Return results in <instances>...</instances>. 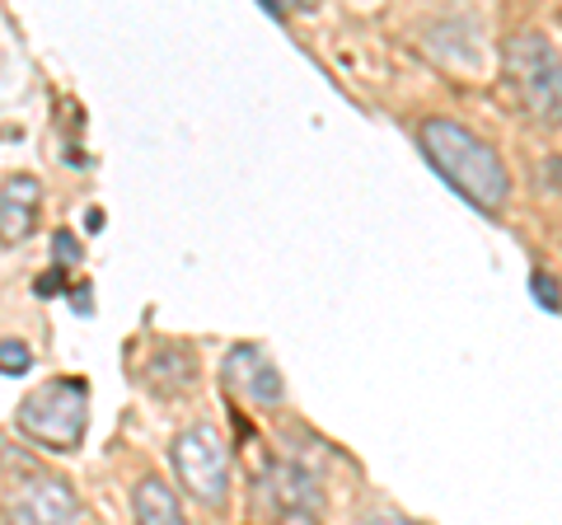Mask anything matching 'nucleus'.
Segmentation results:
<instances>
[{
    "mask_svg": "<svg viewBox=\"0 0 562 525\" xmlns=\"http://www.w3.org/2000/svg\"><path fill=\"white\" fill-rule=\"evenodd\" d=\"M422 150L446 174V183H454L483 212H502L506 198H512L506 165L492 155V146H483L473 132H464L460 122H446V118L422 122Z\"/></svg>",
    "mask_w": 562,
    "mask_h": 525,
    "instance_id": "f257e3e1",
    "label": "nucleus"
},
{
    "mask_svg": "<svg viewBox=\"0 0 562 525\" xmlns=\"http://www.w3.org/2000/svg\"><path fill=\"white\" fill-rule=\"evenodd\" d=\"M506 62V85L516 90L520 109L543 127L562 122V57L543 33H516L502 52Z\"/></svg>",
    "mask_w": 562,
    "mask_h": 525,
    "instance_id": "f03ea898",
    "label": "nucleus"
},
{
    "mask_svg": "<svg viewBox=\"0 0 562 525\" xmlns=\"http://www.w3.org/2000/svg\"><path fill=\"white\" fill-rule=\"evenodd\" d=\"M85 384L80 380H52L43 390H33L20 404V432L52 450H76L85 436Z\"/></svg>",
    "mask_w": 562,
    "mask_h": 525,
    "instance_id": "7ed1b4c3",
    "label": "nucleus"
},
{
    "mask_svg": "<svg viewBox=\"0 0 562 525\" xmlns=\"http://www.w3.org/2000/svg\"><path fill=\"white\" fill-rule=\"evenodd\" d=\"M173 469L179 483L188 488V498H198L202 506H225L231 498V450L211 427H188L173 442Z\"/></svg>",
    "mask_w": 562,
    "mask_h": 525,
    "instance_id": "20e7f679",
    "label": "nucleus"
},
{
    "mask_svg": "<svg viewBox=\"0 0 562 525\" xmlns=\"http://www.w3.org/2000/svg\"><path fill=\"white\" fill-rule=\"evenodd\" d=\"M5 521L10 525H52V521L70 525V521H80V502L61 479L38 474L20 498L14 493L5 498Z\"/></svg>",
    "mask_w": 562,
    "mask_h": 525,
    "instance_id": "39448f33",
    "label": "nucleus"
},
{
    "mask_svg": "<svg viewBox=\"0 0 562 525\" xmlns=\"http://www.w3.org/2000/svg\"><path fill=\"white\" fill-rule=\"evenodd\" d=\"M262 493H268V506L277 516H286V521H314L324 512V488L314 483L310 469L301 465H272V474L268 483H262Z\"/></svg>",
    "mask_w": 562,
    "mask_h": 525,
    "instance_id": "423d86ee",
    "label": "nucleus"
},
{
    "mask_svg": "<svg viewBox=\"0 0 562 525\" xmlns=\"http://www.w3.org/2000/svg\"><path fill=\"white\" fill-rule=\"evenodd\" d=\"M38 198H43V188L38 179H29V174H10L5 179V192H0V231H5V244H20L29 231H33V221H38Z\"/></svg>",
    "mask_w": 562,
    "mask_h": 525,
    "instance_id": "0eeeda50",
    "label": "nucleus"
},
{
    "mask_svg": "<svg viewBox=\"0 0 562 525\" xmlns=\"http://www.w3.org/2000/svg\"><path fill=\"white\" fill-rule=\"evenodd\" d=\"M132 512H136V521H146V525H179L183 521L179 498H173L169 483H160V479H140L136 483Z\"/></svg>",
    "mask_w": 562,
    "mask_h": 525,
    "instance_id": "6e6552de",
    "label": "nucleus"
},
{
    "mask_svg": "<svg viewBox=\"0 0 562 525\" xmlns=\"http://www.w3.org/2000/svg\"><path fill=\"white\" fill-rule=\"evenodd\" d=\"M249 390L262 399V404H277V399H281V376L272 371V366L254 361V371H249Z\"/></svg>",
    "mask_w": 562,
    "mask_h": 525,
    "instance_id": "1a4fd4ad",
    "label": "nucleus"
},
{
    "mask_svg": "<svg viewBox=\"0 0 562 525\" xmlns=\"http://www.w3.org/2000/svg\"><path fill=\"white\" fill-rule=\"evenodd\" d=\"M29 361H33V353H29L20 338H5V343H0V371H5V376H24Z\"/></svg>",
    "mask_w": 562,
    "mask_h": 525,
    "instance_id": "9d476101",
    "label": "nucleus"
},
{
    "mask_svg": "<svg viewBox=\"0 0 562 525\" xmlns=\"http://www.w3.org/2000/svg\"><path fill=\"white\" fill-rule=\"evenodd\" d=\"M535 301L543 305V310H562V287H558V277H549V272H535Z\"/></svg>",
    "mask_w": 562,
    "mask_h": 525,
    "instance_id": "9b49d317",
    "label": "nucleus"
},
{
    "mask_svg": "<svg viewBox=\"0 0 562 525\" xmlns=\"http://www.w3.org/2000/svg\"><path fill=\"white\" fill-rule=\"evenodd\" d=\"M52 258L61 262V268H70V262H80V239L70 231H57L52 235Z\"/></svg>",
    "mask_w": 562,
    "mask_h": 525,
    "instance_id": "f8f14e48",
    "label": "nucleus"
},
{
    "mask_svg": "<svg viewBox=\"0 0 562 525\" xmlns=\"http://www.w3.org/2000/svg\"><path fill=\"white\" fill-rule=\"evenodd\" d=\"M33 287H38V295H52V291H61L66 282H61V272L52 268V272H43V277H38V282H33Z\"/></svg>",
    "mask_w": 562,
    "mask_h": 525,
    "instance_id": "ddd939ff",
    "label": "nucleus"
},
{
    "mask_svg": "<svg viewBox=\"0 0 562 525\" xmlns=\"http://www.w3.org/2000/svg\"><path fill=\"white\" fill-rule=\"evenodd\" d=\"M85 231H103V212H99V206H90V212H85Z\"/></svg>",
    "mask_w": 562,
    "mask_h": 525,
    "instance_id": "4468645a",
    "label": "nucleus"
},
{
    "mask_svg": "<svg viewBox=\"0 0 562 525\" xmlns=\"http://www.w3.org/2000/svg\"><path fill=\"white\" fill-rule=\"evenodd\" d=\"M543 179H553V188H562V160H549V165H543Z\"/></svg>",
    "mask_w": 562,
    "mask_h": 525,
    "instance_id": "2eb2a0df",
    "label": "nucleus"
}]
</instances>
